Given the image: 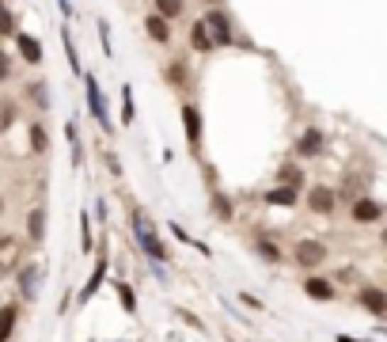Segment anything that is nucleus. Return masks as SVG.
Segmentation results:
<instances>
[{"label": "nucleus", "mask_w": 387, "mask_h": 342, "mask_svg": "<svg viewBox=\"0 0 387 342\" xmlns=\"http://www.w3.org/2000/svg\"><path fill=\"white\" fill-rule=\"evenodd\" d=\"M202 27H205V35H209L213 46H231V42H236V35H231V23H228L224 12H205L202 16Z\"/></svg>", "instance_id": "nucleus-1"}, {"label": "nucleus", "mask_w": 387, "mask_h": 342, "mask_svg": "<svg viewBox=\"0 0 387 342\" xmlns=\"http://www.w3.org/2000/svg\"><path fill=\"white\" fill-rule=\"evenodd\" d=\"M84 76V92H87V107H92V114H95V122L107 129H114V122H110V114H107V103H103V95H99V84H95V76L92 73H80Z\"/></svg>", "instance_id": "nucleus-2"}, {"label": "nucleus", "mask_w": 387, "mask_h": 342, "mask_svg": "<svg viewBox=\"0 0 387 342\" xmlns=\"http://www.w3.org/2000/svg\"><path fill=\"white\" fill-rule=\"evenodd\" d=\"M133 233H137V244H141V251H145L148 259H156V262H163V259H168V247H163L160 240H156V233H152V228L145 225V220H141V213L133 217Z\"/></svg>", "instance_id": "nucleus-3"}, {"label": "nucleus", "mask_w": 387, "mask_h": 342, "mask_svg": "<svg viewBox=\"0 0 387 342\" xmlns=\"http://www.w3.org/2000/svg\"><path fill=\"white\" fill-rule=\"evenodd\" d=\"M296 262L300 267H319V262H327V247L319 240H300L296 244Z\"/></svg>", "instance_id": "nucleus-4"}, {"label": "nucleus", "mask_w": 387, "mask_h": 342, "mask_svg": "<svg viewBox=\"0 0 387 342\" xmlns=\"http://www.w3.org/2000/svg\"><path fill=\"white\" fill-rule=\"evenodd\" d=\"M182 126H186V141H190V145H197V141H202V114H197L194 103L182 107Z\"/></svg>", "instance_id": "nucleus-5"}, {"label": "nucleus", "mask_w": 387, "mask_h": 342, "mask_svg": "<svg viewBox=\"0 0 387 342\" xmlns=\"http://www.w3.org/2000/svg\"><path fill=\"white\" fill-rule=\"evenodd\" d=\"M307 205H312L315 213H330V209H334V191H327V186H312Z\"/></svg>", "instance_id": "nucleus-6"}, {"label": "nucleus", "mask_w": 387, "mask_h": 342, "mask_svg": "<svg viewBox=\"0 0 387 342\" xmlns=\"http://www.w3.org/2000/svg\"><path fill=\"white\" fill-rule=\"evenodd\" d=\"M383 217V205L372 202V198H361V202H353V220H380Z\"/></svg>", "instance_id": "nucleus-7"}, {"label": "nucleus", "mask_w": 387, "mask_h": 342, "mask_svg": "<svg viewBox=\"0 0 387 342\" xmlns=\"http://www.w3.org/2000/svg\"><path fill=\"white\" fill-rule=\"evenodd\" d=\"M361 304L369 308L372 316H383V312H387V296H383V289H372V285H369V289H361Z\"/></svg>", "instance_id": "nucleus-8"}, {"label": "nucleus", "mask_w": 387, "mask_h": 342, "mask_svg": "<svg viewBox=\"0 0 387 342\" xmlns=\"http://www.w3.org/2000/svg\"><path fill=\"white\" fill-rule=\"evenodd\" d=\"M304 293L312 296V301H330V296H334V285H330L327 278H307L304 282Z\"/></svg>", "instance_id": "nucleus-9"}, {"label": "nucleus", "mask_w": 387, "mask_h": 342, "mask_svg": "<svg viewBox=\"0 0 387 342\" xmlns=\"http://www.w3.org/2000/svg\"><path fill=\"white\" fill-rule=\"evenodd\" d=\"M296 149H300V156H319V152H323V134H319V129H307Z\"/></svg>", "instance_id": "nucleus-10"}, {"label": "nucleus", "mask_w": 387, "mask_h": 342, "mask_svg": "<svg viewBox=\"0 0 387 342\" xmlns=\"http://www.w3.org/2000/svg\"><path fill=\"white\" fill-rule=\"evenodd\" d=\"M16 316H19V308H16V304H4V308H0V342L12 338V331H16Z\"/></svg>", "instance_id": "nucleus-11"}, {"label": "nucleus", "mask_w": 387, "mask_h": 342, "mask_svg": "<svg viewBox=\"0 0 387 342\" xmlns=\"http://www.w3.org/2000/svg\"><path fill=\"white\" fill-rule=\"evenodd\" d=\"M27 236L31 240H42L46 236V209H31V217H27Z\"/></svg>", "instance_id": "nucleus-12"}, {"label": "nucleus", "mask_w": 387, "mask_h": 342, "mask_svg": "<svg viewBox=\"0 0 387 342\" xmlns=\"http://www.w3.org/2000/svg\"><path fill=\"white\" fill-rule=\"evenodd\" d=\"M38 278H42V270H38V267H23V274H19V289H23L27 301L38 293Z\"/></svg>", "instance_id": "nucleus-13"}, {"label": "nucleus", "mask_w": 387, "mask_h": 342, "mask_svg": "<svg viewBox=\"0 0 387 342\" xmlns=\"http://www.w3.org/2000/svg\"><path fill=\"white\" fill-rule=\"evenodd\" d=\"M16 42H19V53H23L31 65H38V61H42V46H38V38H31V35H16Z\"/></svg>", "instance_id": "nucleus-14"}, {"label": "nucleus", "mask_w": 387, "mask_h": 342, "mask_svg": "<svg viewBox=\"0 0 387 342\" xmlns=\"http://www.w3.org/2000/svg\"><path fill=\"white\" fill-rule=\"evenodd\" d=\"M145 27H148V35L156 38V42H168V38H171V27H168V19H163L160 12H156V16H148V19H145Z\"/></svg>", "instance_id": "nucleus-15"}, {"label": "nucleus", "mask_w": 387, "mask_h": 342, "mask_svg": "<svg viewBox=\"0 0 387 342\" xmlns=\"http://www.w3.org/2000/svg\"><path fill=\"white\" fill-rule=\"evenodd\" d=\"M61 42H65V58H69V69L80 76L84 73V65H80V53H76V46H72V35H69V27H61Z\"/></svg>", "instance_id": "nucleus-16"}, {"label": "nucleus", "mask_w": 387, "mask_h": 342, "mask_svg": "<svg viewBox=\"0 0 387 342\" xmlns=\"http://www.w3.org/2000/svg\"><path fill=\"white\" fill-rule=\"evenodd\" d=\"M266 205H296V191H293V186L270 191V194H266Z\"/></svg>", "instance_id": "nucleus-17"}, {"label": "nucleus", "mask_w": 387, "mask_h": 342, "mask_svg": "<svg viewBox=\"0 0 387 342\" xmlns=\"http://www.w3.org/2000/svg\"><path fill=\"white\" fill-rule=\"evenodd\" d=\"M190 42H194V50H197V53H209V50H213V42H209L205 27H202V19L194 23V31H190Z\"/></svg>", "instance_id": "nucleus-18"}, {"label": "nucleus", "mask_w": 387, "mask_h": 342, "mask_svg": "<svg viewBox=\"0 0 387 342\" xmlns=\"http://www.w3.org/2000/svg\"><path fill=\"white\" fill-rule=\"evenodd\" d=\"M103 274H107V262L99 259V267H95V274H92V282L84 285V301H92V296L99 293V285H103Z\"/></svg>", "instance_id": "nucleus-19"}, {"label": "nucleus", "mask_w": 387, "mask_h": 342, "mask_svg": "<svg viewBox=\"0 0 387 342\" xmlns=\"http://www.w3.org/2000/svg\"><path fill=\"white\" fill-rule=\"evenodd\" d=\"M278 179H281L285 186H293V191H300V186H304V171H300V168H281Z\"/></svg>", "instance_id": "nucleus-20"}, {"label": "nucleus", "mask_w": 387, "mask_h": 342, "mask_svg": "<svg viewBox=\"0 0 387 342\" xmlns=\"http://www.w3.org/2000/svg\"><path fill=\"white\" fill-rule=\"evenodd\" d=\"M137 118V110H133V92H129V87H121V122H133Z\"/></svg>", "instance_id": "nucleus-21"}, {"label": "nucleus", "mask_w": 387, "mask_h": 342, "mask_svg": "<svg viewBox=\"0 0 387 342\" xmlns=\"http://www.w3.org/2000/svg\"><path fill=\"white\" fill-rule=\"evenodd\" d=\"M156 12L163 19H175V16H182V0H156Z\"/></svg>", "instance_id": "nucleus-22"}, {"label": "nucleus", "mask_w": 387, "mask_h": 342, "mask_svg": "<svg viewBox=\"0 0 387 342\" xmlns=\"http://www.w3.org/2000/svg\"><path fill=\"white\" fill-rule=\"evenodd\" d=\"M118 296H121V308H126V312H137V296L126 282H118Z\"/></svg>", "instance_id": "nucleus-23"}, {"label": "nucleus", "mask_w": 387, "mask_h": 342, "mask_svg": "<svg viewBox=\"0 0 387 342\" xmlns=\"http://www.w3.org/2000/svg\"><path fill=\"white\" fill-rule=\"evenodd\" d=\"M16 31V19H12V12L4 8V0H0V35H12Z\"/></svg>", "instance_id": "nucleus-24"}, {"label": "nucleus", "mask_w": 387, "mask_h": 342, "mask_svg": "<svg viewBox=\"0 0 387 342\" xmlns=\"http://www.w3.org/2000/svg\"><path fill=\"white\" fill-rule=\"evenodd\" d=\"M31 149L46 152V129H42V126H31Z\"/></svg>", "instance_id": "nucleus-25"}, {"label": "nucleus", "mask_w": 387, "mask_h": 342, "mask_svg": "<svg viewBox=\"0 0 387 342\" xmlns=\"http://www.w3.org/2000/svg\"><path fill=\"white\" fill-rule=\"evenodd\" d=\"M80 233H84V236H80V247L92 251V225H87V213L80 217Z\"/></svg>", "instance_id": "nucleus-26"}, {"label": "nucleus", "mask_w": 387, "mask_h": 342, "mask_svg": "<svg viewBox=\"0 0 387 342\" xmlns=\"http://www.w3.org/2000/svg\"><path fill=\"white\" fill-rule=\"evenodd\" d=\"M12 114H16L12 103H4V107H0V129H8V126H12Z\"/></svg>", "instance_id": "nucleus-27"}, {"label": "nucleus", "mask_w": 387, "mask_h": 342, "mask_svg": "<svg viewBox=\"0 0 387 342\" xmlns=\"http://www.w3.org/2000/svg\"><path fill=\"white\" fill-rule=\"evenodd\" d=\"M99 38H103V53H107V58H114V50H110V31H107V23H99Z\"/></svg>", "instance_id": "nucleus-28"}, {"label": "nucleus", "mask_w": 387, "mask_h": 342, "mask_svg": "<svg viewBox=\"0 0 387 342\" xmlns=\"http://www.w3.org/2000/svg\"><path fill=\"white\" fill-rule=\"evenodd\" d=\"M8 69H12V61H8V53H4V50H0V84H4V80H8Z\"/></svg>", "instance_id": "nucleus-29"}, {"label": "nucleus", "mask_w": 387, "mask_h": 342, "mask_svg": "<svg viewBox=\"0 0 387 342\" xmlns=\"http://www.w3.org/2000/svg\"><path fill=\"white\" fill-rule=\"evenodd\" d=\"M258 247H262V255H266V259H278V247L266 244V240H258Z\"/></svg>", "instance_id": "nucleus-30"}, {"label": "nucleus", "mask_w": 387, "mask_h": 342, "mask_svg": "<svg viewBox=\"0 0 387 342\" xmlns=\"http://www.w3.org/2000/svg\"><path fill=\"white\" fill-rule=\"evenodd\" d=\"M31 95H35V99H38V103H42V107H46V87H42V84H35V87H31Z\"/></svg>", "instance_id": "nucleus-31"}, {"label": "nucleus", "mask_w": 387, "mask_h": 342, "mask_svg": "<svg viewBox=\"0 0 387 342\" xmlns=\"http://www.w3.org/2000/svg\"><path fill=\"white\" fill-rule=\"evenodd\" d=\"M0 213H4V202H0Z\"/></svg>", "instance_id": "nucleus-32"}]
</instances>
